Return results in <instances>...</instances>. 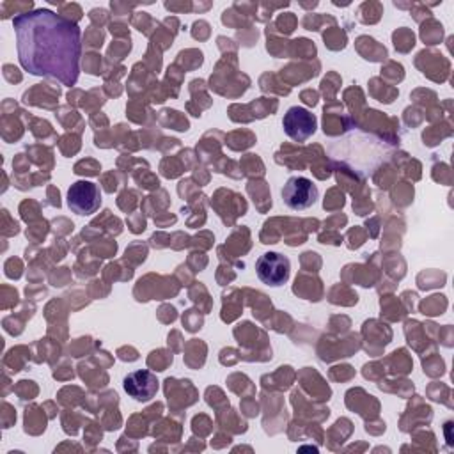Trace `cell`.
<instances>
[{"label": "cell", "mask_w": 454, "mask_h": 454, "mask_svg": "<svg viewBox=\"0 0 454 454\" xmlns=\"http://www.w3.org/2000/svg\"><path fill=\"white\" fill-rule=\"evenodd\" d=\"M18 59L35 76L74 85L80 74L82 32L78 25L51 9H34L12 20Z\"/></svg>", "instance_id": "6da1fadb"}, {"label": "cell", "mask_w": 454, "mask_h": 454, "mask_svg": "<svg viewBox=\"0 0 454 454\" xmlns=\"http://www.w3.org/2000/svg\"><path fill=\"white\" fill-rule=\"evenodd\" d=\"M101 206L99 186L92 181H76L67 190V207L82 216L96 213Z\"/></svg>", "instance_id": "7a4b0ae2"}, {"label": "cell", "mask_w": 454, "mask_h": 454, "mask_svg": "<svg viewBox=\"0 0 454 454\" xmlns=\"http://www.w3.org/2000/svg\"><path fill=\"white\" fill-rule=\"evenodd\" d=\"M255 273L259 280L270 287H278L287 282L291 273V262L278 252H266L255 262Z\"/></svg>", "instance_id": "3957f363"}, {"label": "cell", "mask_w": 454, "mask_h": 454, "mask_svg": "<svg viewBox=\"0 0 454 454\" xmlns=\"http://www.w3.org/2000/svg\"><path fill=\"white\" fill-rule=\"evenodd\" d=\"M317 195H319L317 186L303 176L289 177L282 188L284 204L294 211L310 207L317 200Z\"/></svg>", "instance_id": "277c9868"}, {"label": "cell", "mask_w": 454, "mask_h": 454, "mask_svg": "<svg viewBox=\"0 0 454 454\" xmlns=\"http://www.w3.org/2000/svg\"><path fill=\"white\" fill-rule=\"evenodd\" d=\"M282 128L286 135L294 142H305L316 133L317 121L316 115L310 114L303 106H291L282 119Z\"/></svg>", "instance_id": "5b68a950"}, {"label": "cell", "mask_w": 454, "mask_h": 454, "mask_svg": "<svg viewBox=\"0 0 454 454\" xmlns=\"http://www.w3.org/2000/svg\"><path fill=\"white\" fill-rule=\"evenodd\" d=\"M122 387L126 390V394L129 397H133L135 401H149L156 395L158 392V380L151 371L140 369L135 372H129L124 381Z\"/></svg>", "instance_id": "8992f818"}]
</instances>
